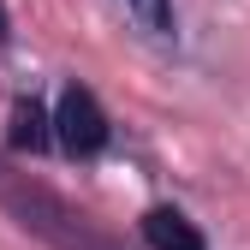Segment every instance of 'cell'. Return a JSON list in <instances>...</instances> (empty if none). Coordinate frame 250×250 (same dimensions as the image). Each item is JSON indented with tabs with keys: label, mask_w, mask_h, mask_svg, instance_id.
<instances>
[{
	"label": "cell",
	"mask_w": 250,
	"mask_h": 250,
	"mask_svg": "<svg viewBox=\"0 0 250 250\" xmlns=\"http://www.w3.org/2000/svg\"><path fill=\"white\" fill-rule=\"evenodd\" d=\"M54 137L66 143L72 155H96L102 143H107V113L96 107V96H89V89H66V96H60V113H54Z\"/></svg>",
	"instance_id": "6da1fadb"
},
{
	"label": "cell",
	"mask_w": 250,
	"mask_h": 250,
	"mask_svg": "<svg viewBox=\"0 0 250 250\" xmlns=\"http://www.w3.org/2000/svg\"><path fill=\"white\" fill-rule=\"evenodd\" d=\"M143 238H149V250H203V232L179 208H149L143 214Z\"/></svg>",
	"instance_id": "7a4b0ae2"
},
{
	"label": "cell",
	"mask_w": 250,
	"mask_h": 250,
	"mask_svg": "<svg viewBox=\"0 0 250 250\" xmlns=\"http://www.w3.org/2000/svg\"><path fill=\"white\" fill-rule=\"evenodd\" d=\"M48 113L36 107V102H18L12 107V149H30V155H42L48 143H54V131H48Z\"/></svg>",
	"instance_id": "3957f363"
},
{
	"label": "cell",
	"mask_w": 250,
	"mask_h": 250,
	"mask_svg": "<svg viewBox=\"0 0 250 250\" xmlns=\"http://www.w3.org/2000/svg\"><path fill=\"white\" fill-rule=\"evenodd\" d=\"M125 6V18H137L149 36H167L173 30V12H167V0H119Z\"/></svg>",
	"instance_id": "277c9868"
},
{
	"label": "cell",
	"mask_w": 250,
	"mask_h": 250,
	"mask_svg": "<svg viewBox=\"0 0 250 250\" xmlns=\"http://www.w3.org/2000/svg\"><path fill=\"white\" fill-rule=\"evenodd\" d=\"M6 36H12V30H6V6H0V42H6Z\"/></svg>",
	"instance_id": "5b68a950"
}]
</instances>
